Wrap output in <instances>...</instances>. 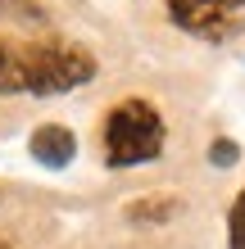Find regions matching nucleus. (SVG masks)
<instances>
[{"mask_svg":"<svg viewBox=\"0 0 245 249\" xmlns=\"http://www.w3.org/2000/svg\"><path fill=\"white\" fill-rule=\"evenodd\" d=\"M236 159H241V150H236L232 136H218V141L209 145V163H213V168H232Z\"/></svg>","mask_w":245,"mask_h":249,"instance_id":"obj_7","label":"nucleus"},{"mask_svg":"<svg viewBox=\"0 0 245 249\" xmlns=\"http://www.w3.org/2000/svg\"><path fill=\"white\" fill-rule=\"evenodd\" d=\"M123 213H127V222H168L177 213V199L172 195H146V199H132Z\"/></svg>","mask_w":245,"mask_h":249,"instance_id":"obj_5","label":"nucleus"},{"mask_svg":"<svg viewBox=\"0 0 245 249\" xmlns=\"http://www.w3.org/2000/svg\"><path fill=\"white\" fill-rule=\"evenodd\" d=\"M0 249H9V245H0Z\"/></svg>","mask_w":245,"mask_h":249,"instance_id":"obj_9","label":"nucleus"},{"mask_svg":"<svg viewBox=\"0 0 245 249\" xmlns=\"http://www.w3.org/2000/svg\"><path fill=\"white\" fill-rule=\"evenodd\" d=\"M168 18L191 36L223 41L245 18V0H168Z\"/></svg>","mask_w":245,"mask_h":249,"instance_id":"obj_3","label":"nucleus"},{"mask_svg":"<svg viewBox=\"0 0 245 249\" xmlns=\"http://www.w3.org/2000/svg\"><path fill=\"white\" fill-rule=\"evenodd\" d=\"M5 64H9V54H5V50H0V77H5Z\"/></svg>","mask_w":245,"mask_h":249,"instance_id":"obj_8","label":"nucleus"},{"mask_svg":"<svg viewBox=\"0 0 245 249\" xmlns=\"http://www.w3.org/2000/svg\"><path fill=\"white\" fill-rule=\"evenodd\" d=\"M91 77H95V59L82 46H73V41H64V36H37V41H23V46L9 54L0 91L64 95V91L86 86Z\"/></svg>","mask_w":245,"mask_h":249,"instance_id":"obj_1","label":"nucleus"},{"mask_svg":"<svg viewBox=\"0 0 245 249\" xmlns=\"http://www.w3.org/2000/svg\"><path fill=\"white\" fill-rule=\"evenodd\" d=\"M109 168H136L164 154V118L150 100H118L100 127Z\"/></svg>","mask_w":245,"mask_h":249,"instance_id":"obj_2","label":"nucleus"},{"mask_svg":"<svg viewBox=\"0 0 245 249\" xmlns=\"http://www.w3.org/2000/svg\"><path fill=\"white\" fill-rule=\"evenodd\" d=\"M227 240H232V249H245V190H241L236 204H232V217H227Z\"/></svg>","mask_w":245,"mask_h":249,"instance_id":"obj_6","label":"nucleus"},{"mask_svg":"<svg viewBox=\"0 0 245 249\" xmlns=\"http://www.w3.org/2000/svg\"><path fill=\"white\" fill-rule=\"evenodd\" d=\"M27 154H32L41 168L59 172V168H68L77 159V136L68 127H59V123H46V127H37L32 136H27Z\"/></svg>","mask_w":245,"mask_h":249,"instance_id":"obj_4","label":"nucleus"}]
</instances>
